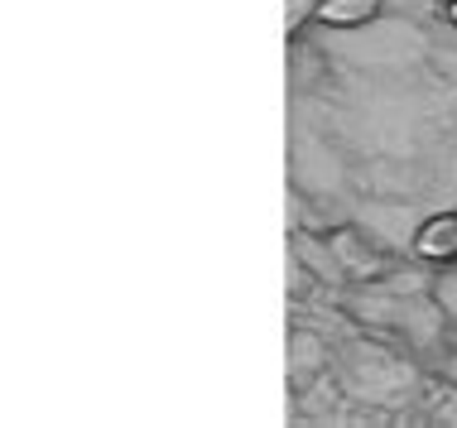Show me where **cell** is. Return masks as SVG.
I'll return each instance as SVG.
<instances>
[{"instance_id": "cell-2", "label": "cell", "mask_w": 457, "mask_h": 428, "mask_svg": "<svg viewBox=\"0 0 457 428\" xmlns=\"http://www.w3.org/2000/svg\"><path fill=\"white\" fill-rule=\"evenodd\" d=\"M380 15V0H318L313 20L332 24V29H356V24H370Z\"/></svg>"}, {"instance_id": "cell-4", "label": "cell", "mask_w": 457, "mask_h": 428, "mask_svg": "<svg viewBox=\"0 0 457 428\" xmlns=\"http://www.w3.org/2000/svg\"><path fill=\"white\" fill-rule=\"evenodd\" d=\"M448 20H453V24H457V0H453V5H448Z\"/></svg>"}, {"instance_id": "cell-3", "label": "cell", "mask_w": 457, "mask_h": 428, "mask_svg": "<svg viewBox=\"0 0 457 428\" xmlns=\"http://www.w3.org/2000/svg\"><path fill=\"white\" fill-rule=\"evenodd\" d=\"M313 10H318V0H284V24L294 29V24H303Z\"/></svg>"}, {"instance_id": "cell-1", "label": "cell", "mask_w": 457, "mask_h": 428, "mask_svg": "<svg viewBox=\"0 0 457 428\" xmlns=\"http://www.w3.org/2000/svg\"><path fill=\"white\" fill-rule=\"evenodd\" d=\"M414 255H424V260H438V265L457 260V212L428 217V222L414 231Z\"/></svg>"}]
</instances>
